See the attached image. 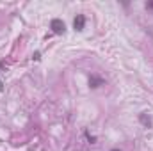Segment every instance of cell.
<instances>
[{
  "instance_id": "obj_1",
  "label": "cell",
  "mask_w": 153,
  "mask_h": 151,
  "mask_svg": "<svg viewBox=\"0 0 153 151\" xmlns=\"http://www.w3.org/2000/svg\"><path fill=\"white\" fill-rule=\"evenodd\" d=\"M50 29H52V30H53L55 34H62V32L66 30V27H64V23H62L61 20H57V18L50 21Z\"/></svg>"
},
{
  "instance_id": "obj_2",
  "label": "cell",
  "mask_w": 153,
  "mask_h": 151,
  "mask_svg": "<svg viewBox=\"0 0 153 151\" xmlns=\"http://www.w3.org/2000/svg\"><path fill=\"white\" fill-rule=\"evenodd\" d=\"M73 27H75V30H84V27H85V16L84 14H76V18L73 20Z\"/></svg>"
},
{
  "instance_id": "obj_3",
  "label": "cell",
  "mask_w": 153,
  "mask_h": 151,
  "mask_svg": "<svg viewBox=\"0 0 153 151\" xmlns=\"http://www.w3.org/2000/svg\"><path fill=\"white\" fill-rule=\"evenodd\" d=\"M139 119H141V123H143L146 128H150V126H152V119H150V115H148L146 112L141 114V117H139Z\"/></svg>"
},
{
  "instance_id": "obj_4",
  "label": "cell",
  "mask_w": 153,
  "mask_h": 151,
  "mask_svg": "<svg viewBox=\"0 0 153 151\" xmlns=\"http://www.w3.org/2000/svg\"><path fill=\"white\" fill-rule=\"evenodd\" d=\"M0 91H4V82H2V78H0Z\"/></svg>"
}]
</instances>
